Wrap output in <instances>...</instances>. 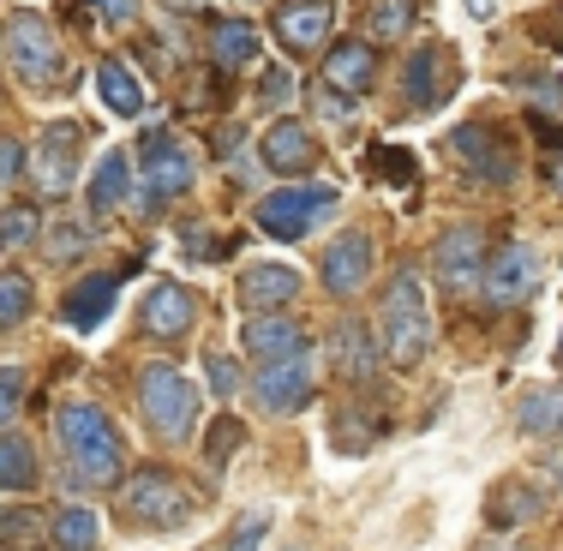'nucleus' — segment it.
Here are the masks:
<instances>
[{
    "label": "nucleus",
    "instance_id": "1",
    "mask_svg": "<svg viewBox=\"0 0 563 551\" xmlns=\"http://www.w3.org/2000/svg\"><path fill=\"white\" fill-rule=\"evenodd\" d=\"M60 443L66 462H73V480L90 492H109L126 480V455H120V432L109 426V414L90 408V401H73L60 408Z\"/></svg>",
    "mask_w": 563,
    "mask_h": 551
},
{
    "label": "nucleus",
    "instance_id": "2",
    "mask_svg": "<svg viewBox=\"0 0 563 551\" xmlns=\"http://www.w3.org/2000/svg\"><path fill=\"white\" fill-rule=\"evenodd\" d=\"M378 335H384V354H390L401 372L420 366L426 348H432V312H426V288H420V276H413V264H408V271H396L390 288H384Z\"/></svg>",
    "mask_w": 563,
    "mask_h": 551
},
{
    "label": "nucleus",
    "instance_id": "3",
    "mask_svg": "<svg viewBox=\"0 0 563 551\" xmlns=\"http://www.w3.org/2000/svg\"><path fill=\"white\" fill-rule=\"evenodd\" d=\"M139 401H144V414H151V432L163 443H186L198 432V389L186 372H174L168 360H151V366H144Z\"/></svg>",
    "mask_w": 563,
    "mask_h": 551
},
{
    "label": "nucleus",
    "instance_id": "4",
    "mask_svg": "<svg viewBox=\"0 0 563 551\" xmlns=\"http://www.w3.org/2000/svg\"><path fill=\"white\" fill-rule=\"evenodd\" d=\"M120 509H126L132 528H151V533H168V528H186V516L198 509V497L180 486L163 467H144L139 480L120 486Z\"/></svg>",
    "mask_w": 563,
    "mask_h": 551
},
{
    "label": "nucleus",
    "instance_id": "5",
    "mask_svg": "<svg viewBox=\"0 0 563 551\" xmlns=\"http://www.w3.org/2000/svg\"><path fill=\"white\" fill-rule=\"evenodd\" d=\"M139 186H144V205H168L192 186V151H186L174 132L151 126L139 144Z\"/></svg>",
    "mask_w": 563,
    "mask_h": 551
},
{
    "label": "nucleus",
    "instance_id": "6",
    "mask_svg": "<svg viewBox=\"0 0 563 551\" xmlns=\"http://www.w3.org/2000/svg\"><path fill=\"white\" fill-rule=\"evenodd\" d=\"M7 60H12V73L24 78V85H55L60 78V43H55V31H48V19L43 12H12L7 19Z\"/></svg>",
    "mask_w": 563,
    "mask_h": 551
},
{
    "label": "nucleus",
    "instance_id": "7",
    "mask_svg": "<svg viewBox=\"0 0 563 551\" xmlns=\"http://www.w3.org/2000/svg\"><path fill=\"white\" fill-rule=\"evenodd\" d=\"M336 210V186H282L258 205V228L271 240H306L312 222H324Z\"/></svg>",
    "mask_w": 563,
    "mask_h": 551
},
{
    "label": "nucleus",
    "instance_id": "8",
    "mask_svg": "<svg viewBox=\"0 0 563 551\" xmlns=\"http://www.w3.org/2000/svg\"><path fill=\"white\" fill-rule=\"evenodd\" d=\"M252 396H258L264 414H300L312 401V354H282V360H264L258 378H252Z\"/></svg>",
    "mask_w": 563,
    "mask_h": 551
},
{
    "label": "nucleus",
    "instance_id": "9",
    "mask_svg": "<svg viewBox=\"0 0 563 551\" xmlns=\"http://www.w3.org/2000/svg\"><path fill=\"white\" fill-rule=\"evenodd\" d=\"M31 180L43 198H66L78 180V126L73 120H48L43 126V144L31 156Z\"/></svg>",
    "mask_w": 563,
    "mask_h": 551
},
{
    "label": "nucleus",
    "instance_id": "10",
    "mask_svg": "<svg viewBox=\"0 0 563 551\" xmlns=\"http://www.w3.org/2000/svg\"><path fill=\"white\" fill-rule=\"evenodd\" d=\"M479 288H486L492 306H521L533 288H540V252L521 246V240H504L498 252H492L486 276H479Z\"/></svg>",
    "mask_w": 563,
    "mask_h": 551
},
{
    "label": "nucleus",
    "instance_id": "11",
    "mask_svg": "<svg viewBox=\"0 0 563 551\" xmlns=\"http://www.w3.org/2000/svg\"><path fill=\"white\" fill-rule=\"evenodd\" d=\"M438 276H444V288H467L474 276H486V234H479V222H455L438 234Z\"/></svg>",
    "mask_w": 563,
    "mask_h": 551
},
{
    "label": "nucleus",
    "instance_id": "12",
    "mask_svg": "<svg viewBox=\"0 0 563 551\" xmlns=\"http://www.w3.org/2000/svg\"><path fill=\"white\" fill-rule=\"evenodd\" d=\"M450 151L462 156V163L474 168L479 180H492V186L516 180V151H509V144L498 139V126H455Z\"/></svg>",
    "mask_w": 563,
    "mask_h": 551
},
{
    "label": "nucleus",
    "instance_id": "13",
    "mask_svg": "<svg viewBox=\"0 0 563 551\" xmlns=\"http://www.w3.org/2000/svg\"><path fill=\"white\" fill-rule=\"evenodd\" d=\"M450 73V48L444 43H426V48H413L408 66H401V90H408V102L413 109H438V102L455 90V78Z\"/></svg>",
    "mask_w": 563,
    "mask_h": 551
},
{
    "label": "nucleus",
    "instance_id": "14",
    "mask_svg": "<svg viewBox=\"0 0 563 551\" xmlns=\"http://www.w3.org/2000/svg\"><path fill=\"white\" fill-rule=\"evenodd\" d=\"M330 24H336V0H282L276 7V36H282V48H294V55H306V48L324 43Z\"/></svg>",
    "mask_w": 563,
    "mask_h": 551
},
{
    "label": "nucleus",
    "instance_id": "15",
    "mask_svg": "<svg viewBox=\"0 0 563 551\" xmlns=\"http://www.w3.org/2000/svg\"><path fill=\"white\" fill-rule=\"evenodd\" d=\"M139 324L151 335H163V342L168 335H186L198 324V300L180 288V282H156V288L144 294V306H139Z\"/></svg>",
    "mask_w": 563,
    "mask_h": 551
},
{
    "label": "nucleus",
    "instance_id": "16",
    "mask_svg": "<svg viewBox=\"0 0 563 551\" xmlns=\"http://www.w3.org/2000/svg\"><path fill=\"white\" fill-rule=\"evenodd\" d=\"M114 294H120V271L85 276V282H73V288H66V300H60V318H66L73 330H97L102 318L114 312Z\"/></svg>",
    "mask_w": 563,
    "mask_h": 551
},
{
    "label": "nucleus",
    "instance_id": "17",
    "mask_svg": "<svg viewBox=\"0 0 563 551\" xmlns=\"http://www.w3.org/2000/svg\"><path fill=\"white\" fill-rule=\"evenodd\" d=\"M366 276H372V240H366V234L330 240V252H324V288L347 300V294L366 288Z\"/></svg>",
    "mask_w": 563,
    "mask_h": 551
},
{
    "label": "nucleus",
    "instance_id": "18",
    "mask_svg": "<svg viewBox=\"0 0 563 551\" xmlns=\"http://www.w3.org/2000/svg\"><path fill=\"white\" fill-rule=\"evenodd\" d=\"M258 156H264V168H271V174H306L318 163V144H312V132H306L300 120H276V126L264 132Z\"/></svg>",
    "mask_w": 563,
    "mask_h": 551
},
{
    "label": "nucleus",
    "instance_id": "19",
    "mask_svg": "<svg viewBox=\"0 0 563 551\" xmlns=\"http://www.w3.org/2000/svg\"><path fill=\"white\" fill-rule=\"evenodd\" d=\"M324 90H342V97H366L378 85V48L372 43H336L324 60Z\"/></svg>",
    "mask_w": 563,
    "mask_h": 551
},
{
    "label": "nucleus",
    "instance_id": "20",
    "mask_svg": "<svg viewBox=\"0 0 563 551\" xmlns=\"http://www.w3.org/2000/svg\"><path fill=\"white\" fill-rule=\"evenodd\" d=\"M372 366H378V342L366 335V324H354V318H342L336 335H330V372L347 384H366Z\"/></svg>",
    "mask_w": 563,
    "mask_h": 551
},
{
    "label": "nucleus",
    "instance_id": "21",
    "mask_svg": "<svg viewBox=\"0 0 563 551\" xmlns=\"http://www.w3.org/2000/svg\"><path fill=\"white\" fill-rule=\"evenodd\" d=\"M300 294V276L288 271V264H252V271H240V300L252 306V312H282V306Z\"/></svg>",
    "mask_w": 563,
    "mask_h": 551
},
{
    "label": "nucleus",
    "instance_id": "22",
    "mask_svg": "<svg viewBox=\"0 0 563 551\" xmlns=\"http://www.w3.org/2000/svg\"><path fill=\"white\" fill-rule=\"evenodd\" d=\"M97 90H102V102H109V109L120 114V120H139L144 114V102H151V97H144V85H139V78H132V66L126 60H97Z\"/></svg>",
    "mask_w": 563,
    "mask_h": 551
},
{
    "label": "nucleus",
    "instance_id": "23",
    "mask_svg": "<svg viewBox=\"0 0 563 551\" xmlns=\"http://www.w3.org/2000/svg\"><path fill=\"white\" fill-rule=\"evenodd\" d=\"M516 420H521V432H528V438L563 432V384H533V389H521Z\"/></svg>",
    "mask_w": 563,
    "mask_h": 551
},
{
    "label": "nucleus",
    "instance_id": "24",
    "mask_svg": "<svg viewBox=\"0 0 563 551\" xmlns=\"http://www.w3.org/2000/svg\"><path fill=\"white\" fill-rule=\"evenodd\" d=\"M126 192H132V163H126V151H109L97 163V174H90V217L120 210V205H126Z\"/></svg>",
    "mask_w": 563,
    "mask_h": 551
},
{
    "label": "nucleus",
    "instance_id": "25",
    "mask_svg": "<svg viewBox=\"0 0 563 551\" xmlns=\"http://www.w3.org/2000/svg\"><path fill=\"white\" fill-rule=\"evenodd\" d=\"M300 348H306L300 318H252L246 324V354L258 360H282V354H300Z\"/></svg>",
    "mask_w": 563,
    "mask_h": 551
},
{
    "label": "nucleus",
    "instance_id": "26",
    "mask_svg": "<svg viewBox=\"0 0 563 551\" xmlns=\"http://www.w3.org/2000/svg\"><path fill=\"white\" fill-rule=\"evenodd\" d=\"M210 60H217L222 73H234V66H252V60H258V31H252L246 19L210 24Z\"/></svg>",
    "mask_w": 563,
    "mask_h": 551
},
{
    "label": "nucleus",
    "instance_id": "27",
    "mask_svg": "<svg viewBox=\"0 0 563 551\" xmlns=\"http://www.w3.org/2000/svg\"><path fill=\"white\" fill-rule=\"evenodd\" d=\"M97 509H85V504H66L60 516H55V546L60 551H97Z\"/></svg>",
    "mask_w": 563,
    "mask_h": 551
},
{
    "label": "nucleus",
    "instance_id": "28",
    "mask_svg": "<svg viewBox=\"0 0 563 551\" xmlns=\"http://www.w3.org/2000/svg\"><path fill=\"white\" fill-rule=\"evenodd\" d=\"M36 486V455L24 438H0V492H31Z\"/></svg>",
    "mask_w": 563,
    "mask_h": 551
},
{
    "label": "nucleus",
    "instance_id": "29",
    "mask_svg": "<svg viewBox=\"0 0 563 551\" xmlns=\"http://www.w3.org/2000/svg\"><path fill=\"white\" fill-rule=\"evenodd\" d=\"M31 306H36L31 276H24V271H0V330L24 324V318H31Z\"/></svg>",
    "mask_w": 563,
    "mask_h": 551
},
{
    "label": "nucleus",
    "instance_id": "30",
    "mask_svg": "<svg viewBox=\"0 0 563 551\" xmlns=\"http://www.w3.org/2000/svg\"><path fill=\"white\" fill-rule=\"evenodd\" d=\"M366 31L378 43H396V36L413 31V0H372L366 7Z\"/></svg>",
    "mask_w": 563,
    "mask_h": 551
},
{
    "label": "nucleus",
    "instance_id": "31",
    "mask_svg": "<svg viewBox=\"0 0 563 551\" xmlns=\"http://www.w3.org/2000/svg\"><path fill=\"white\" fill-rule=\"evenodd\" d=\"M36 540H43V509L0 504V546H12V551H31Z\"/></svg>",
    "mask_w": 563,
    "mask_h": 551
},
{
    "label": "nucleus",
    "instance_id": "32",
    "mask_svg": "<svg viewBox=\"0 0 563 551\" xmlns=\"http://www.w3.org/2000/svg\"><path fill=\"white\" fill-rule=\"evenodd\" d=\"M31 240H36V210L24 205L0 210V246H31Z\"/></svg>",
    "mask_w": 563,
    "mask_h": 551
},
{
    "label": "nucleus",
    "instance_id": "33",
    "mask_svg": "<svg viewBox=\"0 0 563 551\" xmlns=\"http://www.w3.org/2000/svg\"><path fill=\"white\" fill-rule=\"evenodd\" d=\"M240 438H246V432H240L234 414H228V420H217V432H210V443H205V462H210V467H222V462H228V450H240Z\"/></svg>",
    "mask_w": 563,
    "mask_h": 551
},
{
    "label": "nucleus",
    "instance_id": "34",
    "mask_svg": "<svg viewBox=\"0 0 563 551\" xmlns=\"http://www.w3.org/2000/svg\"><path fill=\"white\" fill-rule=\"evenodd\" d=\"M372 168H384V180H413V156L408 151H396V144H378V151H372Z\"/></svg>",
    "mask_w": 563,
    "mask_h": 551
},
{
    "label": "nucleus",
    "instance_id": "35",
    "mask_svg": "<svg viewBox=\"0 0 563 551\" xmlns=\"http://www.w3.org/2000/svg\"><path fill=\"white\" fill-rule=\"evenodd\" d=\"M258 97H264V109H288V102H294V73H288V66H271V73H264Z\"/></svg>",
    "mask_w": 563,
    "mask_h": 551
},
{
    "label": "nucleus",
    "instance_id": "36",
    "mask_svg": "<svg viewBox=\"0 0 563 551\" xmlns=\"http://www.w3.org/2000/svg\"><path fill=\"white\" fill-rule=\"evenodd\" d=\"M19 396H24V372L19 366H0V426L19 414Z\"/></svg>",
    "mask_w": 563,
    "mask_h": 551
},
{
    "label": "nucleus",
    "instance_id": "37",
    "mask_svg": "<svg viewBox=\"0 0 563 551\" xmlns=\"http://www.w3.org/2000/svg\"><path fill=\"white\" fill-rule=\"evenodd\" d=\"M19 174H24V144L0 132V186H12V180H19Z\"/></svg>",
    "mask_w": 563,
    "mask_h": 551
},
{
    "label": "nucleus",
    "instance_id": "38",
    "mask_svg": "<svg viewBox=\"0 0 563 551\" xmlns=\"http://www.w3.org/2000/svg\"><path fill=\"white\" fill-rule=\"evenodd\" d=\"M90 7H97V12H102V24H114V31L139 19V0H90Z\"/></svg>",
    "mask_w": 563,
    "mask_h": 551
},
{
    "label": "nucleus",
    "instance_id": "39",
    "mask_svg": "<svg viewBox=\"0 0 563 551\" xmlns=\"http://www.w3.org/2000/svg\"><path fill=\"white\" fill-rule=\"evenodd\" d=\"M205 366H210V389H217V396H234V384H240V372H234V366H228V360H222V354H210V360H205Z\"/></svg>",
    "mask_w": 563,
    "mask_h": 551
},
{
    "label": "nucleus",
    "instance_id": "40",
    "mask_svg": "<svg viewBox=\"0 0 563 551\" xmlns=\"http://www.w3.org/2000/svg\"><path fill=\"white\" fill-rule=\"evenodd\" d=\"M264 528H271V516H252V521H246V528H240V533H234V540H228V551H252V546H258V540H264Z\"/></svg>",
    "mask_w": 563,
    "mask_h": 551
},
{
    "label": "nucleus",
    "instance_id": "41",
    "mask_svg": "<svg viewBox=\"0 0 563 551\" xmlns=\"http://www.w3.org/2000/svg\"><path fill=\"white\" fill-rule=\"evenodd\" d=\"M533 31H540V36H545V43H563V0H558V7H552V12H545V19H540V24H533Z\"/></svg>",
    "mask_w": 563,
    "mask_h": 551
},
{
    "label": "nucleus",
    "instance_id": "42",
    "mask_svg": "<svg viewBox=\"0 0 563 551\" xmlns=\"http://www.w3.org/2000/svg\"><path fill=\"white\" fill-rule=\"evenodd\" d=\"M180 246H186V252H198V258H217V252H222L210 234H180Z\"/></svg>",
    "mask_w": 563,
    "mask_h": 551
},
{
    "label": "nucleus",
    "instance_id": "43",
    "mask_svg": "<svg viewBox=\"0 0 563 551\" xmlns=\"http://www.w3.org/2000/svg\"><path fill=\"white\" fill-rule=\"evenodd\" d=\"M467 12H474V19H492V0H467Z\"/></svg>",
    "mask_w": 563,
    "mask_h": 551
},
{
    "label": "nucleus",
    "instance_id": "44",
    "mask_svg": "<svg viewBox=\"0 0 563 551\" xmlns=\"http://www.w3.org/2000/svg\"><path fill=\"white\" fill-rule=\"evenodd\" d=\"M558 186H563V156H558Z\"/></svg>",
    "mask_w": 563,
    "mask_h": 551
},
{
    "label": "nucleus",
    "instance_id": "45",
    "mask_svg": "<svg viewBox=\"0 0 563 551\" xmlns=\"http://www.w3.org/2000/svg\"><path fill=\"white\" fill-rule=\"evenodd\" d=\"M558 360H563V342H558Z\"/></svg>",
    "mask_w": 563,
    "mask_h": 551
},
{
    "label": "nucleus",
    "instance_id": "46",
    "mask_svg": "<svg viewBox=\"0 0 563 551\" xmlns=\"http://www.w3.org/2000/svg\"><path fill=\"white\" fill-rule=\"evenodd\" d=\"M492 551H498V546H492Z\"/></svg>",
    "mask_w": 563,
    "mask_h": 551
}]
</instances>
